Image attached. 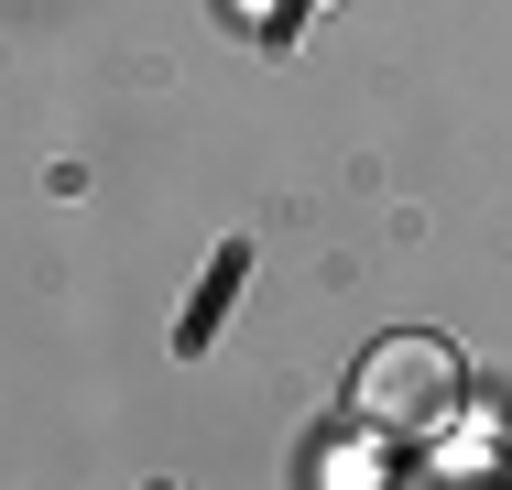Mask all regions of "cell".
I'll return each mask as SVG.
<instances>
[{
	"label": "cell",
	"mask_w": 512,
	"mask_h": 490,
	"mask_svg": "<svg viewBox=\"0 0 512 490\" xmlns=\"http://www.w3.org/2000/svg\"><path fill=\"white\" fill-rule=\"evenodd\" d=\"M349 403H360L371 436H447V414H458V349L447 338H382L360 360Z\"/></svg>",
	"instance_id": "obj_1"
}]
</instances>
